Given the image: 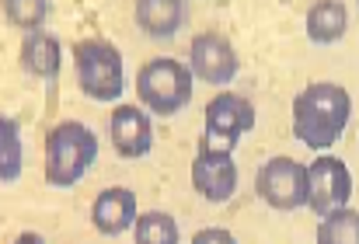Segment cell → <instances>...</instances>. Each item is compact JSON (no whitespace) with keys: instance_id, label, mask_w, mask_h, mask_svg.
Listing matches in <instances>:
<instances>
[{"instance_id":"11","label":"cell","mask_w":359,"mask_h":244,"mask_svg":"<svg viewBox=\"0 0 359 244\" xmlns=\"http://www.w3.org/2000/svg\"><path fill=\"white\" fill-rule=\"evenodd\" d=\"M91 220L98 227V234L105 238H116L122 231H129L140 217H136V192L133 189H105L95 206H91Z\"/></svg>"},{"instance_id":"13","label":"cell","mask_w":359,"mask_h":244,"mask_svg":"<svg viewBox=\"0 0 359 244\" xmlns=\"http://www.w3.org/2000/svg\"><path fill=\"white\" fill-rule=\"evenodd\" d=\"M21 67L42 81H56L60 74V42L56 35H46V32H32L21 46Z\"/></svg>"},{"instance_id":"5","label":"cell","mask_w":359,"mask_h":244,"mask_svg":"<svg viewBox=\"0 0 359 244\" xmlns=\"http://www.w3.org/2000/svg\"><path fill=\"white\" fill-rule=\"evenodd\" d=\"M255 189H258L262 203L272 210H300L311 196V175L293 157H272L262 164Z\"/></svg>"},{"instance_id":"10","label":"cell","mask_w":359,"mask_h":244,"mask_svg":"<svg viewBox=\"0 0 359 244\" xmlns=\"http://www.w3.org/2000/svg\"><path fill=\"white\" fill-rule=\"evenodd\" d=\"M109 133H112V147L119 150L122 157H143V154H150V147H154L150 119H147V112H140L136 105H119V109L112 112Z\"/></svg>"},{"instance_id":"17","label":"cell","mask_w":359,"mask_h":244,"mask_svg":"<svg viewBox=\"0 0 359 244\" xmlns=\"http://www.w3.org/2000/svg\"><path fill=\"white\" fill-rule=\"evenodd\" d=\"M0 143H4V182H14L21 175V136H18V119L0 122Z\"/></svg>"},{"instance_id":"4","label":"cell","mask_w":359,"mask_h":244,"mask_svg":"<svg viewBox=\"0 0 359 244\" xmlns=\"http://www.w3.org/2000/svg\"><path fill=\"white\" fill-rule=\"evenodd\" d=\"M74 63H77V88L81 95L95 102H116L126 88L122 81V56L112 42L102 39H84L74 46Z\"/></svg>"},{"instance_id":"8","label":"cell","mask_w":359,"mask_h":244,"mask_svg":"<svg viewBox=\"0 0 359 244\" xmlns=\"http://www.w3.org/2000/svg\"><path fill=\"white\" fill-rule=\"evenodd\" d=\"M192 185L210 203H227L238 189V164L231 161V150H217L199 143V154L192 161Z\"/></svg>"},{"instance_id":"15","label":"cell","mask_w":359,"mask_h":244,"mask_svg":"<svg viewBox=\"0 0 359 244\" xmlns=\"http://www.w3.org/2000/svg\"><path fill=\"white\" fill-rule=\"evenodd\" d=\"M318 244H359V210H335L321 220Z\"/></svg>"},{"instance_id":"3","label":"cell","mask_w":359,"mask_h":244,"mask_svg":"<svg viewBox=\"0 0 359 244\" xmlns=\"http://www.w3.org/2000/svg\"><path fill=\"white\" fill-rule=\"evenodd\" d=\"M136 95L154 116H175L192 102V70L178 60H150L136 77Z\"/></svg>"},{"instance_id":"6","label":"cell","mask_w":359,"mask_h":244,"mask_svg":"<svg viewBox=\"0 0 359 244\" xmlns=\"http://www.w3.org/2000/svg\"><path fill=\"white\" fill-rule=\"evenodd\" d=\"M255 126V105L241 95H217L206 105V133L199 143L217 150H234L238 140Z\"/></svg>"},{"instance_id":"14","label":"cell","mask_w":359,"mask_h":244,"mask_svg":"<svg viewBox=\"0 0 359 244\" xmlns=\"http://www.w3.org/2000/svg\"><path fill=\"white\" fill-rule=\"evenodd\" d=\"M346 25H349V14H346V4L339 0H321L307 11V35L311 42H339L346 35Z\"/></svg>"},{"instance_id":"20","label":"cell","mask_w":359,"mask_h":244,"mask_svg":"<svg viewBox=\"0 0 359 244\" xmlns=\"http://www.w3.org/2000/svg\"><path fill=\"white\" fill-rule=\"evenodd\" d=\"M14 244H46V241H42V234H35V231H25V234H21V238H18Z\"/></svg>"},{"instance_id":"1","label":"cell","mask_w":359,"mask_h":244,"mask_svg":"<svg viewBox=\"0 0 359 244\" xmlns=\"http://www.w3.org/2000/svg\"><path fill=\"white\" fill-rule=\"evenodd\" d=\"M353 112V98L339 84H311L293 102V136L311 150L332 147Z\"/></svg>"},{"instance_id":"2","label":"cell","mask_w":359,"mask_h":244,"mask_svg":"<svg viewBox=\"0 0 359 244\" xmlns=\"http://www.w3.org/2000/svg\"><path fill=\"white\" fill-rule=\"evenodd\" d=\"M98 157V136L84 122H60L46 133V182L56 189L77 185Z\"/></svg>"},{"instance_id":"12","label":"cell","mask_w":359,"mask_h":244,"mask_svg":"<svg viewBox=\"0 0 359 244\" xmlns=\"http://www.w3.org/2000/svg\"><path fill=\"white\" fill-rule=\"evenodd\" d=\"M185 4L182 0H143L136 4V21L147 35L154 39H164V35H175L185 21Z\"/></svg>"},{"instance_id":"19","label":"cell","mask_w":359,"mask_h":244,"mask_svg":"<svg viewBox=\"0 0 359 244\" xmlns=\"http://www.w3.org/2000/svg\"><path fill=\"white\" fill-rule=\"evenodd\" d=\"M192 244H238L234 241V234L231 231H224V227H206V231H199Z\"/></svg>"},{"instance_id":"16","label":"cell","mask_w":359,"mask_h":244,"mask_svg":"<svg viewBox=\"0 0 359 244\" xmlns=\"http://www.w3.org/2000/svg\"><path fill=\"white\" fill-rule=\"evenodd\" d=\"M136 244H178V224L175 217L154 210V213H143L136 220Z\"/></svg>"},{"instance_id":"9","label":"cell","mask_w":359,"mask_h":244,"mask_svg":"<svg viewBox=\"0 0 359 244\" xmlns=\"http://www.w3.org/2000/svg\"><path fill=\"white\" fill-rule=\"evenodd\" d=\"M189 70L206 81V84H231L238 77V53L234 46L217 35V32H203L192 39V49H189Z\"/></svg>"},{"instance_id":"18","label":"cell","mask_w":359,"mask_h":244,"mask_svg":"<svg viewBox=\"0 0 359 244\" xmlns=\"http://www.w3.org/2000/svg\"><path fill=\"white\" fill-rule=\"evenodd\" d=\"M4 11H7V18H11L18 28H39V25L49 18V4H46V0H32V4L11 0Z\"/></svg>"},{"instance_id":"7","label":"cell","mask_w":359,"mask_h":244,"mask_svg":"<svg viewBox=\"0 0 359 244\" xmlns=\"http://www.w3.org/2000/svg\"><path fill=\"white\" fill-rule=\"evenodd\" d=\"M311 196H307V206L318 213V217H328L335 210H346L349 196H353V175L349 168L339 161V157H318L311 168Z\"/></svg>"}]
</instances>
